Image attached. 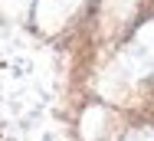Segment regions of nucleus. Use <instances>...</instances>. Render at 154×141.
<instances>
[]
</instances>
